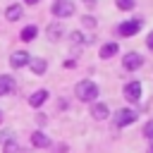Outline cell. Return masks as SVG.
<instances>
[{
  "instance_id": "24",
  "label": "cell",
  "mask_w": 153,
  "mask_h": 153,
  "mask_svg": "<svg viewBox=\"0 0 153 153\" xmlns=\"http://www.w3.org/2000/svg\"><path fill=\"white\" fill-rule=\"evenodd\" d=\"M84 2H86V5H93V2H96V0H84Z\"/></svg>"
},
{
  "instance_id": "4",
  "label": "cell",
  "mask_w": 153,
  "mask_h": 153,
  "mask_svg": "<svg viewBox=\"0 0 153 153\" xmlns=\"http://www.w3.org/2000/svg\"><path fill=\"white\" fill-rule=\"evenodd\" d=\"M136 120V112L134 110H129V108H122L117 115H115V124L117 127H124V124H131Z\"/></svg>"
},
{
  "instance_id": "3",
  "label": "cell",
  "mask_w": 153,
  "mask_h": 153,
  "mask_svg": "<svg viewBox=\"0 0 153 153\" xmlns=\"http://www.w3.org/2000/svg\"><path fill=\"white\" fill-rule=\"evenodd\" d=\"M141 65H143V57H141L139 53H127V55L122 57V67H124V69H129V72L139 69Z\"/></svg>"
},
{
  "instance_id": "16",
  "label": "cell",
  "mask_w": 153,
  "mask_h": 153,
  "mask_svg": "<svg viewBox=\"0 0 153 153\" xmlns=\"http://www.w3.org/2000/svg\"><path fill=\"white\" fill-rule=\"evenodd\" d=\"M36 33H38V29H36L33 24H29V26L22 31V41H33V38H36Z\"/></svg>"
},
{
  "instance_id": "9",
  "label": "cell",
  "mask_w": 153,
  "mask_h": 153,
  "mask_svg": "<svg viewBox=\"0 0 153 153\" xmlns=\"http://www.w3.org/2000/svg\"><path fill=\"white\" fill-rule=\"evenodd\" d=\"M12 88H14V79L10 74H0V96L12 93Z\"/></svg>"
},
{
  "instance_id": "6",
  "label": "cell",
  "mask_w": 153,
  "mask_h": 153,
  "mask_svg": "<svg viewBox=\"0 0 153 153\" xmlns=\"http://www.w3.org/2000/svg\"><path fill=\"white\" fill-rule=\"evenodd\" d=\"M139 26H141V22H124V24L117 26V33L120 36H134L139 31Z\"/></svg>"
},
{
  "instance_id": "17",
  "label": "cell",
  "mask_w": 153,
  "mask_h": 153,
  "mask_svg": "<svg viewBox=\"0 0 153 153\" xmlns=\"http://www.w3.org/2000/svg\"><path fill=\"white\" fill-rule=\"evenodd\" d=\"M143 136H146V139H151V141H153V120H151V122H148V124H143Z\"/></svg>"
},
{
  "instance_id": "20",
  "label": "cell",
  "mask_w": 153,
  "mask_h": 153,
  "mask_svg": "<svg viewBox=\"0 0 153 153\" xmlns=\"http://www.w3.org/2000/svg\"><path fill=\"white\" fill-rule=\"evenodd\" d=\"M12 139H14V136H12V131H7V129H5V131H0V143H5V141H12Z\"/></svg>"
},
{
  "instance_id": "7",
  "label": "cell",
  "mask_w": 153,
  "mask_h": 153,
  "mask_svg": "<svg viewBox=\"0 0 153 153\" xmlns=\"http://www.w3.org/2000/svg\"><path fill=\"white\" fill-rule=\"evenodd\" d=\"M29 53H24V50H17V53H12L10 55V65L12 67H24V65H29Z\"/></svg>"
},
{
  "instance_id": "13",
  "label": "cell",
  "mask_w": 153,
  "mask_h": 153,
  "mask_svg": "<svg viewBox=\"0 0 153 153\" xmlns=\"http://www.w3.org/2000/svg\"><path fill=\"white\" fill-rule=\"evenodd\" d=\"M22 14H24L22 5H10V7H7V12H5V17H7L10 22H17V19H22Z\"/></svg>"
},
{
  "instance_id": "19",
  "label": "cell",
  "mask_w": 153,
  "mask_h": 153,
  "mask_svg": "<svg viewBox=\"0 0 153 153\" xmlns=\"http://www.w3.org/2000/svg\"><path fill=\"white\" fill-rule=\"evenodd\" d=\"M81 24H84L86 29H93V26H96V19H93V17H84V19H81Z\"/></svg>"
},
{
  "instance_id": "2",
  "label": "cell",
  "mask_w": 153,
  "mask_h": 153,
  "mask_svg": "<svg viewBox=\"0 0 153 153\" xmlns=\"http://www.w3.org/2000/svg\"><path fill=\"white\" fill-rule=\"evenodd\" d=\"M53 14H55V17H72V14H74V5H72L69 0H57V2L53 5Z\"/></svg>"
},
{
  "instance_id": "10",
  "label": "cell",
  "mask_w": 153,
  "mask_h": 153,
  "mask_svg": "<svg viewBox=\"0 0 153 153\" xmlns=\"http://www.w3.org/2000/svg\"><path fill=\"white\" fill-rule=\"evenodd\" d=\"M31 143H33L36 148H48V146H50V139H48L43 131H33V134H31Z\"/></svg>"
},
{
  "instance_id": "23",
  "label": "cell",
  "mask_w": 153,
  "mask_h": 153,
  "mask_svg": "<svg viewBox=\"0 0 153 153\" xmlns=\"http://www.w3.org/2000/svg\"><path fill=\"white\" fill-rule=\"evenodd\" d=\"M36 2H38V0H26V5H36Z\"/></svg>"
},
{
  "instance_id": "11",
  "label": "cell",
  "mask_w": 153,
  "mask_h": 153,
  "mask_svg": "<svg viewBox=\"0 0 153 153\" xmlns=\"http://www.w3.org/2000/svg\"><path fill=\"white\" fill-rule=\"evenodd\" d=\"M62 36H65L62 24H57V22H55V24H50V26H48V38H50V41H60Z\"/></svg>"
},
{
  "instance_id": "18",
  "label": "cell",
  "mask_w": 153,
  "mask_h": 153,
  "mask_svg": "<svg viewBox=\"0 0 153 153\" xmlns=\"http://www.w3.org/2000/svg\"><path fill=\"white\" fill-rule=\"evenodd\" d=\"M117 7L120 10H131L134 7V0H117Z\"/></svg>"
},
{
  "instance_id": "1",
  "label": "cell",
  "mask_w": 153,
  "mask_h": 153,
  "mask_svg": "<svg viewBox=\"0 0 153 153\" xmlns=\"http://www.w3.org/2000/svg\"><path fill=\"white\" fill-rule=\"evenodd\" d=\"M74 93H76V98H79V100H84V103H93V100L98 98V86H96L93 81L84 79V81H79V84H76Z\"/></svg>"
},
{
  "instance_id": "14",
  "label": "cell",
  "mask_w": 153,
  "mask_h": 153,
  "mask_svg": "<svg viewBox=\"0 0 153 153\" xmlns=\"http://www.w3.org/2000/svg\"><path fill=\"white\" fill-rule=\"evenodd\" d=\"M103 60H110L112 55H117V43H105L103 48H100V53H98Z\"/></svg>"
},
{
  "instance_id": "15",
  "label": "cell",
  "mask_w": 153,
  "mask_h": 153,
  "mask_svg": "<svg viewBox=\"0 0 153 153\" xmlns=\"http://www.w3.org/2000/svg\"><path fill=\"white\" fill-rule=\"evenodd\" d=\"M29 65H31V72H33V74H43L45 67H48L45 60H38V57H36V60H29Z\"/></svg>"
},
{
  "instance_id": "22",
  "label": "cell",
  "mask_w": 153,
  "mask_h": 153,
  "mask_svg": "<svg viewBox=\"0 0 153 153\" xmlns=\"http://www.w3.org/2000/svg\"><path fill=\"white\" fill-rule=\"evenodd\" d=\"M146 43H148V48H151V50H153V31H151V33H148V41H146Z\"/></svg>"
},
{
  "instance_id": "21",
  "label": "cell",
  "mask_w": 153,
  "mask_h": 153,
  "mask_svg": "<svg viewBox=\"0 0 153 153\" xmlns=\"http://www.w3.org/2000/svg\"><path fill=\"white\" fill-rule=\"evenodd\" d=\"M5 153H19L17 143H10V146H5Z\"/></svg>"
},
{
  "instance_id": "12",
  "label": "cell",
  "mask_w": 153,
  "mask_h": 153,
  "mask_svg": "<svg viewBox=\"0 0 153 153\" xmlns=\"http://www.w3.org/2000/svg\"><path fill=\"white\" fill-rule=\"evenodd\" d=\"M45 100H48V91H36L33 96H29V105H33V108H41Z\"/></svg>"
},
{
  "instance_id": "25",
  "label": "cell",
  "mask_w": 153,
  "mask_h": 153,
  "mask_svg": "<svg viewBox=\"0 0 153 153\" xmlns=\"http://www.w3.org/2000/svg\"><path fill=\"white\" fill-rule=\"evenodd\" d=\"M148 153H153V143H151V146H148Z\"/></svg>"
},
{
  "instance_id": "5",
  "label": "cell",
  "mask_w": 153,
  "mask_h": 153,
  "mask_svg": "<svg viewBox=\"0 0 153 153\" xmlns=\"http://www.w3.org/2000/svg\"><path fill=\"white\" fill-rule=\"evenodd\" d=\"M124 98H127V100H139V98H141V84H139V81L124 84Z\"/></svg>"
},
{
  "instance_id": "8",
  "label": "cell",
  "mask_w": 153,
  "mask_h": 153,
  "mask_svg": "<svg viewBox=\"0 0 153 153\" xmlns=\"http://www.w3.org/2000/svg\"><path fill=\"white\" fill-rule=\"evenodd\" d=\"M91 115H93V120H105V117L110 115V110H108V105H105V103L93 100V105H91Z\"/></svg>"
}]
</instances>
